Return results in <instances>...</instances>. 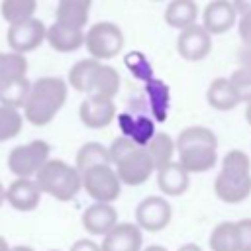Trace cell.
<instances>
[{"label":"cell","instance_id":"obj_1","mask_svg":"<svg viewBox=\"0 0 251 251\" xmlns=\"http://www.w3.org/2000/svg\"><path fill=\"white\" fill-rule=\"evenodd\" d=\"M178 163L188 173H206L218 161V137L204 126L184 127L176 139Z\"/></svg>","mask_w":251,"mask_h":251},{"label":"cell","instance_id":"obj_2","mask_svg":"<svg viewBox=\"0 0 251 251\" xmlns=\"http://www.w3.org/2000/svg\"><path fill=\"white\" fill-rule=\"evenodd\" d=\"M108 151H110L112 167L116 169L122 184L139 186L145 180H149V176L157 171L147 147L137 145L133 139L126 135L114 139Z\"/></svg>","mask_w":251,"mask_h":251},{"label":"cell","instance_id":"obj_3","mask_svg":"<svg viewBox=\"0 0 251 251\" xmlns=\"http://www.w3.org/2000/svg\"><path fill=\"white\" fill-rule=\"evenodd\" d=\"M69 86L59 76H41L35 82H31L25 106H24V118L33 126H47L63 108L67 100Z\"/></svg>","mask_w":251,"mask_h":251},{"label":"cell","instance_id":"obj_4","mask_svg":"<svg viewBox=\"0 0 251 251\" xmlns=\"http://www.w3.org/2000/svg\"><path fill=\"white\" fill-rule=\"evenodd\" d=\"M69 84L86 96L114 100V96L120 90V75L114 67L88 57L76 61L71 67Z\"/></svg>","mask_w":251,"mask_h":251},{"label":"cell","instance_id":"obj_5","mask_svg":"<svg viewBox=\"0 0 251 251\" xmlns=\"http://www.w3.org/2000/svg\"><path fill=\"white\" fill-rule=\"evenodd\" d=\"M216 196L226 204H239L251 194V161L241 149H231L222 159L214 180Z\"/></svg>","mask_w":251,"mask_h":251},{"label":"cell","instance_id":"obj_6","mask_svg":"<svg viewBox=\"0 0 251 251\" xmlns=\"http://www.w3.org/2000/svg\"><path fill=\"white\" fill-rule=\"evenodd\" d=\"M35 182L43 194H49L61 202H69L82 188V173L63 159H49L37 173Z\"/></svg>","mask_w":251,"mask_h":251},{"label":"cell","instance_id":"obj_7","mask_svg":"<svg viewBox=\"0 0 251 251\" xmlns=\"http://www.w3.org/2000/svg\"><path fill=\"white\" fill-rule=\"evenodd\" d=\"M51 147L43 139H33L25 145H18L8 153V171L16 178H35L43 165L51 159Z\"/></svg>","mask_w":251,"mask_h":251},{"label":"cell","instance_id":"obj_8","mask_svg":"<svg viewBox=\"0 0 251 251\" xmlns=\"http://www.w3.org/2000/svg\"><path fill=\"white\" fill-rule=\"evenodd\" d=\"M84 45L92 59L106 61L116 57L124 47V33L112 22H98L84 33Z\"/></svg>","mask_w":251,"mask_h":251},{"label":"cell","instance_id":"obj_9","mask_svg":"<svg viewBox=\"0 0 251 251\" xmlns=\"http://www.w3.org/2000/svg\"><path fill=\"white\" fill-rule=\"evenodd\" d=\"M82 188L94 202L112 204L122 194V180L112 165H100L82 173Z\"/></svg>","mask_w":251,"mask_h":251},{"label":"cell","instance_id":"obj_10","mask_svg":"<svg viewBox=\"0 0 251 251\" xmlns=\"http://www.w3.org/2000/svg\"><path fill=\"white\" fill-rule=\"evenodd\" d=\"M6 39L10 45V51L25 55V53L37 49L43 41H47V27L41 20L29 18L24 22L10 24L8 31H6Z\"/></svg>","mask_w":251,"mask_h":251},{"label":"cell","instance_id":"obj_11","mask_svg":"<svg viewBox=\"0 0 251 251\" xmlns=\"http://www.w3.org/2000/svg\"><path fill=\"white\" fill-rule=\"evenodd\" d=\"M173 216L171 204L163 196H147L135 208V224L145 231H161Z\"/></svg>","mask_w":251,"mask_h":251},{"label":"cell","instance_id":"obj_12","mask_svg":"<svg viewBox=\"0 0 251 251\" xmlns=\"http://www.w3.org/2000/svg\"><path fill=\"white\" fill-rule=\"evenodd\" d=\"M212 51V35L202 24L182 29L176 37V53L186 61H202Z\"/></svg>","mask_w":251,"mask_h":251},{"label":"cell","instance_id":"obj_13","mask_svg":"<svg viewBox=\"0 0 251 251\" xmlns=\"http://www.w3.org/2000/svg\"><path fill=\"white\" fill-rule=\"evenodd\" d=\"M78 118L90 129L108 127L116 118V104L108 98L86 96L78 106Z\"/></svg>","mask_w":251,"mask_h":251},{"label":"cell","instance_id":"obj_14","mask_svg":"<svg viewBox=\"0 0 251 251\" xmlns=\"http://www.w3.org/2000/svg\"><path fill=\"white\" fill-rule=\"evenodd\" d=\"M143 233L137 224L122 222L102 237V251H141Z\"/></svg>","mask_w":251,"mask_h":251},{"label":"cell","instance_id":"obj_15","mask_svg":"<svg viewBox=\"0 0 251 251\" xmlns=\"http://www.w3.org/2000/svg\"><path fill=\"white\" fill-rule=\"evenodd\" d=\"M237 20V12L233 8L231 0H212L206 4L202 14V25L208 29L210 35L226 33L233 27Z\"/></svg>","mask_w":251,"mask_h":251},{"label":"cell","instance_id":"obj_16","mask_svg":"<svg viewBox=\"0 0 251 251\" xmlns=\"http://www.w3.org/2000/svg\"><path fill=\"white\" fill-rule=\"evenodd\" d=\"M41 194L35 178H16L6 188V202L18 212H31L39 206Z\"/></svg>","mask_w":251,"mask_h":251},{"label":"cell","instance_id":"obj_17","mask_svg":"<svg viewBox=\"0 0 251 251\" xmlns=\"http://www.w3.org/2000/svg\"><path fill=\"white\" fill-rule=\"evenodd\" d=\"M80 224L82 227L90 233V235H106L108 231H112L120 222H118V212L112 204H102V202H94L92 206H88L82 216H80Z\"/></svg>","mask_w":251,"mask_h":251},{"label":"cell","instance_id":"obj_18","mask_svg":"<svg viewBox=\"0 0 251 251\" xmlns=\"http://www.w3.org/2000/svg\"><path fill=\"white\" fill-rule=\"evenodd\" d=\"M190 184V173L178 163L171 161L169 165L157 169V186L165 196H180Z\"/></svg>","mask_w":251,"mask_h":251},{"label":"cell","instance_id":"obj_19","mask_svg":"<svg viewBox=\"0 0 251 251\" xmlns=\"http://www.w3.org/2000/svg\"><path fill=\"white\" fill-rule=\"evenodd\" d=\"M47 43L51 49H55L59 53L76 51L84 45V29L61 24V22H53L47 27Z\"/></svg>","mask_w":251,"mask_h":251},{"label":"cell","instance_id":"obj_20","mask_svg":"<svg viewBox=\"0 0 251 251\" xmlns=\"http://www.w3.org/2000/svg\"><path fill=\"white\" fill-rule=\"evenodd\" d=\"M92 0H59L55 10V22L84 29L90 18Z\"/></svg>","mask_w":251,"mask_h":251},{"label":"cell","instance_id":"obj_21","mask_svg":"<svg viewBox=\"0 0 251 251\" xmlns=\"http://www.w3.org/2000/svg\"><path fill=\"white\" fill-rule=\"evenodd\" d=\"M206 100L214 110H220V112L233 110L239 104V98L233 90V84L226 76H218L210 82V86L206 90Z\"/></svg>","mask_w":251,"mask_h":251},{"label":"cell","instance_id":"obj_22","mask_svg":"<svg viewBox=\"0 0 251 251\" xmlns=\"http://www.w3.org/2000/svg\"><path fill=\"white\" fill-rule=\"evenodd\" d=\"M198 6L194 0H171L165 8V24L182 31L196 24Z\"/></svg>","mask_w":251,"mask_h":251},{"label":"cell","instance_id":"obj_23","mask_svg":"<svg viewBox=\"0 0 251 251\" xmlns=\"http://www.w3.org/2000/svg\"><path fill=\"white\" fill-rule=\"evenodd\" d=\"M120 126L126 137L133 139L137 145H147L151 141V137L155 135L153 131V122L145 116H129V114H122L120 116Z\"/></svg>","mask_w":251,"mask_h":251},{"label":"cell","instance_id":"obj_24","mask_svg":"<svg viewBox=\"0 0 251 251\" xmlns=\"http://www.w3.org/2000/svg\"><path fill=\"white\" fill-rule=\"evenodd\" d=\"M31 82L27 80V76L24 78H12V80H4L0 82V104L2 106H12V108H24L27 94H29Z\"/></svg>","mask_w":251,"mask_h":251},{"label":"cell","instance_id":"obj_25","mask_svg":"<svg viewBox=\"0 0 251 251\" xmlns=\"http://www.w3.org/2000/svg\"><path fill=\"white\" fill-rule=\"evenodd\" d=\"M100 165H112L108 147H104L98 141L84 143L76 153V169L80 173H84V171H88L92 167H100Z\"/></svg>","mask_w":251,"mask_h":251},{"label":"cell","instance_id":"obj_26","mask_svg":"<svg viewBox=\"0 0 251 251\" xmlns=\"http://www.w3.org/2000/svg\"><path fill=\"white\" fill-rule=\"evenodd\" d=\"M212 251H239V235L235 222H222L210 233Z\"/></svg>","mask_w":251,"mask_h":251},{"label":"cell","instance_id":"obj_27","mask_svg":"<svg viewBox=\"0 0 251 251\" xmlns=\"http://www.w3.org/2000/svg\"><path fill=\"white\" fill-rule=\"evenodd\" d=\"M145 147H147V151H149L157 169L169 165L173 161L175 153H176V143L169 133H155Z\"/></svg>","mask_w":251,"mask_h":251},{"label":"cell","instance_id":"obj_28","mask_svg":"<svg viewBox=\"0 0 251 251\" xmlns=\"http://www.w3.org/2000/svg\"><path fill=\"white\" fill-rule=\"evenodd\" d=\"M35 8H37V0H2V4H0L2 18L8 24H16V22L33 18Z\"/></svg>","mask_w":251,"mask_h":251},{"label":"cell","instance_id":"obj_29","mask_svg":"<svg viewBox=\"0 0 251 251\" xmlns=\"http://www.w3.org/2000/svg\"><path fill=\"white\" fill-rule=\"evenodd\" d=\"M27 73V59L22 53H2L0 51V82L12 78H24Z\"/></svg>","mask_w":251,"mask_h":251},{"label":"cell","instance_id":"obj_30","mask_svg":"<svg viewBox=\"0 0 251 251\" xmlns=\"http://www.w3.org/2000/svg\"><path fill=\"white\" fill-rule=\"evenodd\" d=\"M22 126H24V116L20 114V110L0 104V143L16 137L22 131Z\"/></svg>","mask_w":251,"mask_h":251},{"label":"cell","instance_id":"obj_31","mask_svg":"<svg viewBox=\"0 0 251 251\" xmlns=\"http://www.w3.org/2000/svg\"><path fill=\"white\" fill-rule=\"evenodd\" d=\"M147 90H149V98L153 100L151 102L153 114L157 116V120H165V116H167V98H169L167 96V86L161 80H149Z\"/></svg>","mask_w":251,"mask_h":251},{"label":"cell","instance_id":"obj_32","mask_svg":"<svg viewBox=\"0 0 251 251\" xmlns=\"http://www.w3.org/2000/svg\"><path fill=\"white\" fill-rule=\"evenodd\" d=\"M233 90L239 98V102H251V71L249 69H237L229 76Z\"/></svg>","mask_w":251,"mask_h":251},{"label":"cell","instance_id":"obj_33","mask_svg":"<svg viewBox=\"0 0 251 251\" xmlns=\"http://www.w3.org/2000/svg\"><path fill=\"white\" fill-rule=\"evenodd\" d=\"M237 235H239V251H251V218L237 220Z\"/></svg>","mask_w":251,"mask_h":251},{"label":"cell","instance_id":"obj_34","mask_svg":"<svg viewBox=\"0 0 251 251\" xmlns=\"http://www.w3.org/2000/svg\"><path fill=\"white\" fill-rule=\"evenodd\" d=\"M237 31H239L241 43H243V45H251V14H247V16H241V18H239Z\"/></svg>","mask_w":251,"mask_h":251},{"label":"cell","instance_id":"obj_35","mask_svg":"<svg viewBox=\"0 0 251 251\" xmlns=\"http://www.w3.org/2000/svg\"><path fill=\"white\" fill-rule=\"evenodd\" d=\"M69 251H102V249H100V245H98L94 239L82 237V239H76V241L71 245Z\"/></svg>","mask_w":251,"mask_h":251},{"label":"cell","instance_id":"obj_36","mask_svg":"<svg viewBox=\"0 0 251 251\" xmlns=\"http://www.w3.org/2000/svg\"><path fill=\"white\" fill-rule=\"evenodd\" d=\"M237 63H239V69L251 71V45H241L237 49Z\"/></svg>","mask_w":251,"mask_h":251},{"label":"cell","instance_id":"obj_37","mask_svg":"<svg viewBox=\"0 0 251 251\" xmlns=\"http://www.w3.org/2000/svg\"><path fill=\"white\" fill-rule=\"evenodd\" d=\"M231 2H233V8L239 18L251 14V0H231Z\"/></svg>","mask_w":251,"mask_h":251},{"label":"cell","instance_id":"obj_38","mask_svg":"<svg viewBox=\"0 0 251 251\" xmlns=\"http://www.w3.org/2000/svg\"><path fill=\"white\" fill-rule=\"evenodd\" d=\"M176 251H202V247L196 245V243H184V245H180Z\"/></svg>","mask_w":251,"mask_h":251},{"label":"cell","instance_id":"obj_39","mask_svg":"<svg viewBox=\"0 0 251 251\" xmlns=\"http://www.w3.org/2000/svg\"><path fill=\"white\" fill-rule=\"evenodd\" d=\"M10 251H35V249L29 247V245H12Z\"/></svg>","mask_w":251,"mask_h":251},{"label":"cell","instance_id":"obj_40","mask_svg":"<svg viewBox=\"0 0 251 251\" xmlns=\"http://www.w3.org/2000/svg\"><path fill=\"white\" fill-rule=\"evenodd\" d=\"M4 202H6V188H4V184L0 182V208H2Z\"/></svg>","mask_w":251,"mask_h":251},{"label":"cell","instance_id":"obj_41","mask_svg":"<svg viewBox=\"0 0 251 251\" xmlns=\"http://www.w3.org/2000/svg\"><path fill=\"white\" fill-rule=\"evenodd\" d=\"M143 251H167L163 245H149V247H145Z\"/></svg>","mask_w":251,"mask_h":251},{"label":"cell","instance_id":"obj_42","mask_svg":"<svg viewBox=\"0 0 251 251\" xmlns=\"http://www.w3.org/2000/svg\"><path fill=\"white\" fill-rule=\"evenodd\" d=\"M0 251H10V245L2 235H0Z\"/></svg>","mask_w":251,"mask_h":251},{"label":"cell","instance_id":"obj_43","mask_svg":"<svg viewBox=\"0 0 251 251\" xmlns=\"http://www.w3.org/2000/svg\"><path fill=\"white\" fill-rule=\"evenodd\" d=\"M245 118H247V124L251 126V102H249L247 108H245Z\"/></svg>","mask_w":251,"mask_h":251},{"label":"cell","instance_id":"obj_44","mask_svg":"<svg viewBox=\"0 0 251 251\" xmlns=\"http://www.w3.org/2000/svg\"><path fill=\"white\" fill-rule=\"evenodd\" d=\"M155 2H159V0H155Z\"/></svg>","mask_w":251,"mask_h":251},{"label":"cell","instance_id":"obj_45","mask_svg":"<svg viewBox=\"0 0 251 251\" xmlns=\"http://www.w3.org/2000/svg\"><path fill=\"white\" fill-rule=\"evenodd\" d=\"M51 251H55V249H51Z\"/></svg>","mask_w":251,"mask_h":251}]
</instances>
